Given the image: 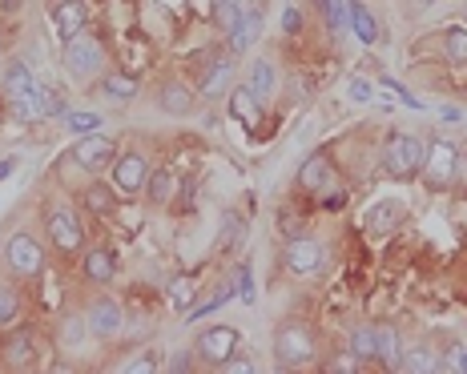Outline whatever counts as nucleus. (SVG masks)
<instances>
[{"instance_id":"nucleus-1","label":"nucleus","mask_w":467,"mask_h":374,"mask_svg":"<svg viewBox=\"0 0 467 374\" xmlns=\"http://www.w3.org/2000/svg\"><path fill=\"white\" fill-rule=\"evenodd\" d=\"M52 359V346L37 326H16L5 342V367L8 370H41Z\"/></svg>"},{"instance_id":"nucleus-2","label":"nucleus","mask_w":467,"mask_h":374,"mask_svg":"<svg viewBox=\"0 0 467 374\" xmlns=\"http://www.w3.org/2000/svg\"><path fill=\"white\" fill-rule=\"evenodd\" d=\"M44 234H49V242L65 257H73V254L85 249V221H81V213L73 206L52 201V206L44 210Z\"/></svg>"},{"instance_id":"nucleus-3","label":"nucleus","mask_w":467,"mask_h":374,"mask_svg":"<svg viewBox=\"0 0 467 374\" xmlns=\"http://www.w3.org/2000/svg\"><path fill=\"white\" fill-rule=\"evenodd\" d=\"M314 354H319V342H314V331L307 323H282L274 331V359L282 370L307 367Z\"/></svg>"},{"instance_id":"nucleus-4","label":"nucleus","mask_w":467,"mask_h":374,"mask_svg":"<svg viewBox=\"0 0 467 374\" xmlns=\"http://www.w3.org/2000/svg\"><path fill=\"white\" fill-rule=\"evenodd\" d=\"M5 266L13 278H37L44 270V246L33 229H16L5 242Z\"/></svg>"},{"instance_id":"nucleus-5","label":"nucleus","mask_w":467,"mask_h":374,"mask_svg":"<svg viewBox=\"0 0 467 374\" xmlns=\"http://www.w3.org/2000/svg\"><path fill=\"white\" fill-rule=\"evenodd\" d=\"M383 169L387 177H415L424 169V141L411 137V133H391L387 145H383Z\"/></svg>"},{"instance_id":"nucleus-6","label":"nucleus","mask_w":467,"mask_h":374,"mask_svg":"<svg viewBox=\"0 0 467 374\" xmlns=\"http://www.w3.org/2000/svg\"><path fill=\"white\" fill-rule=\"evenodd\" d=\"M65 73L73 77V81H89V77L105 73V49L97 37H73L65 41Z\"/></svg>"},{"instance_id":"nucleus-7","label":"nucleus","mask_w":467,"mask_h":374,"mask_svg":"<svg viewBox=\"0 0 467 374\" xmlns=\"http://www.w3.org/2000/svg\"><path fill=\"white\" fill-rule=\"evenodd\" d=\"M8 109H13L21 121H49V117H61V113H65V101H61L49 85H33L29 93L13 97Z\"/></svg>"},{"instance_id":"nucleus-8","label":"nucleus","mask_w":467,"mask_h":374,"mask_svg":"<svg viewBox=\"0 0 467 374\" xmlns=\"http://www.w3.org/2000/svg\"><path fill=\"white\" fill-rule=\"evenodd\" d=\"M455 169H460V149L447 137H431L424 149V169H419V173H427V182L435 185V190H443L455 177Z\"/></svg>"},{"instance_id":"nucleus-9","label":"nucleus","mask_w":467,"mask_h":374,"mask_svg":"<svg viewBox=\"0 0 467 374\" xmlns=\"http://www.w3.org/2000/svg\"><path fill=\"white\" fill-rule=\"evenodd\" d=\"M238 346H242L238 326H205V331L197 334V342H194V354L202 362H210V367H222Z\"/></svg>"},{"instance_id":"nucleus-10","label":"nucleus","mask_w":467,"mask_h":374,"mask_svg":"<svg viewBox=\"0 0 467 374\" xmlns=\"http://www.w3.org/2000/svg\"><path fill=\"white\" fill-rule=\"evenodd\" d=\"M73 162L85 169V173H105L117 162V145L110 133H85V137L73 145Z\"/></svg>"},{"instance_id":"nucleus-11","label":"nucleus","mask_w":467,"mask_h":374,"mask_svg":"<svg viewBox=\"0 0 467 374\" xmlns=\"http://www.w3.org/2000/svg\"><path fill=\"white\" fill-rule=\"evenodd\" d=\"M149 173H154V165H149L146 154H138V149H129V154H117V162H113V185L121 193H129V198L146 193Z\"/></svg>"},{"instance_id":"nucleus-12","label":"nucleus","mask_w":467,"mask_h":374,"mask_svg":"<svg viewBox=\"0 0 467 374\" xmlns=\"http://www.w3.org/2000/svg\"><path fill=\"white\" fill-rule=\"evenodd\" d=\"M319 266H322V246L314 242V238L299 234V238H291V242H286V249H282V270L291 274V278H310Z\"/></svg>"},{"instance_id":"nucleus-13","label":"nucleus","mask_w":467,"mask_h":374,"mask_svg":"<svg viewBox=\"0 0 467 374\" xmlns=\"http://www.w3.org/2000/svg\"><path fill=\"white\" fill-rule=\"evenodd\" d=\"M85 326H89V334H97V338H113L125 326L117 298H110V294H93L89 306H85Z\"/></svg>"},{"instance_id":"nucleus-14","label":"nucleus","mask_w":467,"mask_h":374,"mask_svg":"<svg viewBox=\"0 0 467 374\" xmlns=\"http://www.w3.org/2000/svg\"><path fill=\"white\" fill-rule=\"evenodd\" d=\"M230 81H234V52H218V57H210L197 69V93H202L205 101L226 93Z\"/></svg>"},{"instance_id":"nucleus-15","label":"nucleus","mask_w":467,"mask_h":374,"mask_svg":"<svg viewBox=\"0 0 467 374\" xmlns=\"http://www.w3.org/2000/svg\"><path fill=\"white\" fill-rule=\"evenodd\" d=\"M52 24H57L61 41L81 37V33H85V24H89V8H85V0H61V5L52 8Z\"/></svg>"},{"instance_id":"nucleus-16","label":"nucleus","mask_w":467,"mask_h":374,"mask_svg":"<svg viewBox=\"0 0 467 374\" xmlns=\"http://www.w3.org/2000/svg\"><path fill=\"white\" fill-rule=\"evenodd\" d=\"M81 270H85V278L93 282V286H110V282L117 278V257H113V249H105V246L85 249V257H81Z\"/></svg>"},{"instance_id":"nucleus-17","label":"nucleus","mask_w":467,"mask_h":374,"mask_svg":"<svg viewBox=\"0 0 467 374\" xmlns=\"http://www.w3.org/2000/svg\"><path fill=\"white\" fill-rule=\"evenodd\" d=\"M146 198L154 201V206H174V201L182 198V182H177V173H174V169H169V165H157L154 173H149Z\"/></svg>"},{"instance_id":"nucleus-18","label":"nucleus","mask_w":467,"mask_h":374,"mask_svg":"<svg viewBox=\"0 0 467 374\" xmlns=\"http://www.w3.org/2000/svg\"><path fill=\"white\" fill-rule=\"evenodd\" d=\"M194 101H197V97H194L182 81H166V85L157 89V109L169 113V117H190V113H194Z\"/></svg>"},{"instance_id":"nucleus-19","label":"nucleus","mask_w":467,"mask_h":374,"mask_svg":"<svg viewBox=\"0 0 467 374\" xmlns=\"http://www.w3.org/2000/svg\"><path fill=\"white\" fill-rule=\"evenodd\" d=\"M347 21H350V33H355L363 44H375L379 41V24H375L371 8L363 0H347Z\"/></svg>"},{"instance_id":"nucleus-20","label":"nucleus","mask_w":467,"mask_h":374,"mask_svg":"<svg viewBox=\"0 0 467 374\" xmlns=\"http://www.w3.org/2000/svg\"><path fill=\"white\" fill-rule=\"evenodd\" d=\"M274 81H278V73H274V65H271V61H266V57H258L254 61V65H250L246 69V89H250V93H254L258 97V101H271V93H274Z\"/></svg>"},{"instance_id":"nucleus-21","label":"nucleus","mask_w":467,"mask_h":374,"mask_svg":"<svg viewBox=\"0 0 467 374\" xmlns=\"http://www.w3.org/2000/svg\"><path fill=\"white\" fill-rule=\"evenodd\" d=\"M101 93H105V101H117V105L133 101V97H138V77L121 73V69H110V73H101Z\"/></svg>"},{"instance_id":"nucleus-22","label":"nucleus","mask_w":467,"mask_h":374,"mask_svg":"<svg viewBox=\"0 0 467 374\" xmlns=\"http://www.w3.org/2000/svg\"><path fill=\"white\" fill-rule=\"evenodd\" d=\"M258 113H262V101H258L246 85H234L230 89V117H238L242 125H258Z\"/></svg>"},{"instance_id":"nucleus-23","label":"nucleus","mask_w":467,"mask_h":374,"mask_svg":"<svg viewBox=\"0 0 467 374\" xmlns=\"http://www.w3.org/2000/svg\"><path fill=\"white\" fill-rule=\"evenodd\" d=\"M330 185V162L322 154H314L307 165L299 169V190H307V193H322Z\"/></svg>"},{"instance_id":"nucleus-24","label":"nucleus","mask_w":467,"mask_h":374,"mask_svg":"<svg viewBox=\"0 0 467 374\" xmlns=\"http://www.w3.org/2000/svg\"><path fill=\"white\" fill-rule=\"evenodd\" d=\"M258 33H262V13H258V8H246L242 24L230 33V52H234V57H238V52H246L250 44L258 41Z\"/></svg>"},{"instance_id":"nucleus-25","label":"nucleus","mask_w":467,"mask_h":374,"mask_svg":"<svg viewBox=\"0 0 467 374\" xmlns=\"http://www.w3.org/2000/svg\"><path fill=\"white\" fill-rule=\"evenodd\" d=\"M81 206H85V213H93V218H110L117 210V198L105 182H93L85 193H81Z\"/></svg>"},{"instance_id":"nucleus-26","label":"nucleus","mask_w":467,"mask_h":374,"mask_svg":"<svg viewBox=\"0 0 467 374\" xmlns=\"http://www.w3.org/2000/svg\"><path fill=\"white\" fill-rule=\"evenodd\" d=\"M375 331H379V346H375V359H379L387 370H399L403 342H399V334H395V326H375Z\"/></svg>"},{"instance_id":"nucleus-27","label":"nucleus","mask_w":467,"mask_h":374,"mask_svg":"<svg viewBox=\"0 0 467 374\" xmlns=\"http://www.w3.org/2000/svg\"><path fill=\"white\" fill-rule=\"evenodd\" d=\"M197 302V278L194 274H177L174 282H169V306L177 310V314H186Z\"/></svg>"},{"instance_id":"nucleus-28","label":"nucleus","mask_w":467,"mask_h":374,"mask_svg":"<svg viewBox=\"0 0 467 374\" xmlns=\"http://www.w3.org/2000/svg\"><path fill=\"white\" fill-rule=\"evenodd\" d=\"M399 218H403V210L395 206V201H379V206L367 213V229H371L375 238H383V234H391V229L399 226Z\"/></svg>"},{"instance_id":"nucleus-29","label":"nucleus","mask_w":467,"mask_h":374,"mask_svg":"<svg viewBox=\"0 0 467 374\" xmlns=\"http://www.w3.org/2000/svg\"><path fill=\"white\" fill-rule=\"evenodd\" d=\"M230 298H234V286H230V282H222V286L214 290V294H210V298H205V302L197 298L194 306L186 310V323H202V318H210V314H214V310H218V306H226Z\"/></svg>"},{"instance_id":"nucleus-30","label":"nucleus","mask_w":467,"mask_h":374,"mask_svg":"<svg viewBox=\"0 0 467 374\" xmlns=\"http://www.w3.org/2000/svg\"><path fill=\"white\" fill-rule=\"evenodd\" d=\"M375 346H379V331H375V326H355V331H350V346H347V351L355 354L358 362H371L375 359Z\"/></svg>"},{"instance_id":"nucleus-31","label":"nucleus","mask_w":467,"mask_h":374,"mask_svg":"<svg viewBox=\"0 0 467 374\" xmlns=\"http://www.w3.org/2000/svg\"><path fill=\"white\" fill-rule=\"evenodd\" d=\"M33 85H37V81H33L29 65H24V61H8V69H5V93H8V101H13V97H21V93H29Z\"/></svg>"},{"instance_id":"nucleus-32","label":"nucleus","mask_w":467,"mask_h":374,"mask_svg":"<svg viewBox=\"0 0 467 374\" xmlns=\"http://www.w3.org/2000/svg\"><path fill=\"white\" fill-rule=\"evenodd\" d=\"M242 16H246V5H238V0H214V24H218L226 37L242 24Z\"/></svg>"},{"instance_id":"nucleus-33","label":"nucleus","mask_w":467,"mask_h":374,"mask_svg":"<svg viewBox=\"0 0 467 374\" xmlns=\"http://www.w3.org/2000/svg\"><path fill=\"white\" fill-rule=\"evenodd\" d=\"M399 370L403 374H431V370H439V362H435V354H431L427 346H415V351H403Z\"/></svg>"},{"instance_id":"nucleus-34","label":"nucleus","mask_w":467,"mask_h":374,"mask_svg":"<svg viewBox=\"0 0 467 374\" xmlns=\"http://www.w3.org/2000/svg\"><path fill=\"white\" fill-rule=\"evenodd\" d=\"M16 318H21V294H16L13 286H0V331L13 326Z\"/></svg>"},{"instance_id":"nucleus-35","label":"nucleus","mask_w":467,"mask_h":374,"mask_svg":"<svg viewBox=\"0 0 467 374\" xmlns=\"http://www.w3.org/2000/svg\"><path fill=\"white\" fill-rule=\"evenodd\" d=\"M443 49H447V57L455 61V65H467V29H447L443 33Z\"/></svg>"},{"instance_id":"nucleus-36","label":"nucleus","mask_w":467,"mask_h":374,"mask_svg":"<svg viewBox=\"0 0 467 374\" xmlns=\"http://www.w3.org/2000/svg\"><path fill=\"white\" fill-rule=\"evenodd\" d=\"M65 125L73 133H97L101 129V117L97 113H65Z\"/></svg>"},{"instance_id":"nucleus-37","label":"nucleus","mask_w":467,"mask_h":374,"mask_svg":"<svg viewBox=\"0 0 467 374\" xmlns=\"http://www.w3.org/2000/svg\"><path fill=\"white\" fill-rule=\"evenodd\" d=\"M322 16L330 21V29H343L347 24V0H319Z\"/></svg>"},{"instance_id":"nucleus-38","label":"nucleus","mask_w":467,"mask_h":374,"mask_svg":"<svg viewBox=\"0 0 467 374\" xmlns=\"http://www.w3.org/2000/svg\"><path fill=\"white\" fill-rule=\"evenodd\" d=\"M238 298L246 302V306H254V298H258V294H254V278H250V266L246 262L238 266Z\"/></svg>"},{"instance_id":"nucleus-39","label":"nucleus","mask_w":467,"mask_h":374,"mask_svg":"<svg viewBox=\"0 0 467 374\" xmlns=\"http://www.w3.org/2000/svg\"><path fill=\"white\" fill-rule=\"evenodd\" d=\"M85 331H89V326H85V314H81V318H69V323H65V331H61V338L77 346L81 338H85Z\"/></svg>"},{"instance_id":"nucleus-40","label":"nucleus","mask_w":467,"mask_h":374,"mask_svg":"<svg viewBox=\"0 0 467 374\" xmlns=\"http://www.w3.org/2000/svg\"><path fill=\"white\" fill-rule=\"evenodd\" d=\"M218 370H222V374H254V362H246V359H234V354H230V359L222 362Z\"/></svg>"},{"instance_id":"nucleus-41","label":"nucleus","mask_w":467,"mask_h":374,"mask_svg":"<svg viewBox=\"0 0 467 374\" xmlns=\"http://www.w3.org/2000/svg\"><path fill=\"white\" fill-rule=\"evenodd\" d=\"M282 29L291 33V37L302 29V13H299V8H286V13H282Z\"/></svg>"},{"instance_id":"nucleus-42","label":"nucleus","mask_w":467,"mask_h":374,"mask_svg":"<svg viewBox=\"0 0 467 374\" xmlns=\"http://www.w3.org/2000/svg\"><path fill=\"white\" fill-rule=\"evenodd\" d=\"M347 93H350V101H371V85H367V81H358V77L347 85Z\"/></svg>"},{"instance_id":"nucleus-43","label":"nucleus","mask_w":467,"mask_h":374,"mask_svg":"<svg viewBox=\"0 0 467 374\" xmlns=\"http://www.w3.org/2000/svg\"><path fill=\"white\" fill-rule=\"evenodd\" d=\"M358 367H363V362H358L350 351H347V354H338V359L330 362V370H358Z\"/></svg>"},{"instance_id":"nucleus-44","label":"nucleus","mask_w":467,"mask_h":374,"mask_svg":"<svg viewBox=\"0 0 467 374\" xmlns=\"http://www.w3.org/2000/svg\"><path fill=\"white\" fill-rule=\"evenodd\" d=\"M169 370H190V351H177L174 359H169Z\"/></svg>"},{"instance_id":"nucleus-45","label":"nucleus","mask_w":467,"mask_h":374,"mask_svg":"<svg viewBox=\"0 0 467 374\" xmlns=\"http://www.w3.org/2000/svg\"><path fill=\"white\" fill-rule=\"evenodd\" d=\"M125 370H129V374H146V370H157V362H149V359H141V362H129V367H125Z\"/></svg>"},{"instance_id":"nucleus-46","label":"nucleus","mask_w":467,"mask_h":374,"mask_svg":"<svg viewBox=\"0 0 467 374\" xmlns=\"http://www.w3.org/2000/svg\"><path fill=\"white\" fill-rule=\"evenodd\" d=\"M13 169H16L13 157H8V162H0V182H5V177H13Z\"/></svg>"},{"instance_id":"nucleus-47","label":"nucleus","mask_w":467,"mask_h":374,"mask_svg":"<svg viewBox=\"0 0 467 374\" xmlns=\"http://www.w3.org/2000/svg\"><path fill=\"white\" fill-rule=\"evenodd\" d=\"M452 370H460V374H467V351H463V354H455V362H452Z\"/></svg>"},{"instance_id":"nucleus-48","label":"nucleus","mask_w":467,"mask_h":374,"mask_svg":"<svg viewBox=\"0 0 467 374\" xmlns=\"http://www.w3.org/2000/svg\"><path fill=\"white\" fill-rule=\"evenodd\" d=\"M415 5H435V0H415Z\"/></svg>"}]
</instances>
